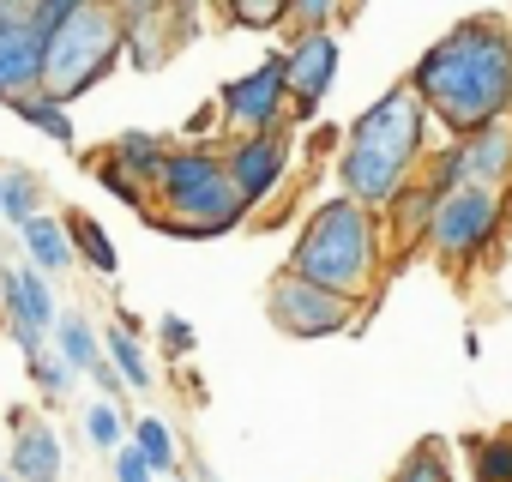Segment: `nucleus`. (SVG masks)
<instances>
[{
	"mask_svg": "<svg viewBox=\"0 0 512 482\" xmlns=\"http://www.w3.org/2000/svg\"><path fill=\"white\" fill-rule=\"evenodd\" d=\"M7 109L25 121V127H37L49 145H73L79 133H73V115H67V103H55L49 91H25V97H7Z\"/></svg>",
	"mask_w": 512,
	"mask_h": 482,
	"instance_id": "dca6fc26",
	"label": "nucleus"
},
{
	"mask_svg": "<svg viewBox=\"0 0 512 482\" xmlns=\"http://www.w3.org/2000/svg\"><path fill=\"white\" fill-rule=\"evenodd\" d=\"M416 97L452 133H476L512 115V25L506 19H464L452 25L410 73Z\"/></svg>",
	"mask_w": 512,
	"mask_h": 482,
	"instance_id": "f257e3e1",
	"label": "nucleus"
},
{
	"mask_svg": "<svg viewBox=\"0 0 512 482\" xmlns=\"http://www.w3.org/2000/svg\"><path fill=\"white\" fill-rule=\"evenodd\" d=\"M506 223H512V217H506Z\"/></svg>",
	"mask_w": 512,
	"mask_h": 482,
	"instance_id": "58836bf2",
	"label": "nucleus"
},
{
	"mask_svg": "<svg viewBox=\"0 0 512 482\" xmlns=\"http://www.w3.org/2000/svg\"><path fill=\"white\" fill-rule=\"evenodd\" d=\"M157 332H163V344H169L175 356H187V350H193V326H187L181 314H163V320H157Z\"/></svg>",
	"mask_w": 512,
	"mask_h": 482,
	"instance_id": "f704fd0d",
	"label": "nucleus"
},
{
	"mask_svg": "<svg viewBox=\"0 0 512 482\" xmlns=\"http://www.w3.org/2000/svg\"><path fill=\"white\" fill-rule=\"evenodd\" d=\"M266 314H272V326L290 332V338H338V332L356 326V302H350V296L320 290V284H308V278H296V272H284V278L272 284Z\"/></svg>",
	"mask_w": 512,
	"mask_h": 482,
	"instance_id": "6e6552de",
	"label": "nucleus"
},
{
	"mask_svg": "<svg viewBox=\"0 0 512 482\" xmlns=\"http://www.w3.org/2000/svg\"><path fill=\"white\" fill-rule=\"evenodd\" d=\"M338 31H296L290 37V49L278 55L284 61V85H290V97H296V121H314L320 115V103H326V91H332V79H338Z\"/></svg>",
	"mask_w": 512,
	"mask_h": 482,
	"instance_id": "9d476101",
	"label": "nucleus"
},
{
	"mask_svg": "<svg viewBox=\"0 0 512 482\" xmlns=\"http://www.w3.org/2000/svg\"><path fill=\"white\" fill-rule=\"evenodd\" d=\"M470 470H476V482H512V434L470 440Z\"/></svg>",
	"mask_w": 512,
	"mask_h": 482,
	"instance_id": "5701e85b",
	"label": "nucleus"
},
{
	"mask_svg": "<svg viewBox=\"0 0 512 482\" xmlns=\"http://www.w3.org/2000/svg\"><path fill=\"white\" fill-rule=\"evenodd\" d=\"M223 169H229L241 205L253 211V205H266V199L278 193V181H284V169H290V139H284V133H247L241 145L223 151Z\"/></svg>",
	"mask_w": 512,
	"mask_h": 482,
	"instance_id": "f8f14e48",
	"label": "nucleus"
},
{
	"mask_svg": "<svg viewBox=\"0 0 512 482\" xmlns=\"http://www.w3.org/2000/svg\"><path fill=\"white\" fill-rule=\"evenodd\" d=\"M19 241H25V254H31V266L43 272V278H61L79 254H73V235H67V217H49V211H37L25 229H19Z\"/></svg>",
	"mask_w": 512,
	"mask_h": 482,
	"instance_id": "2eb2a0df",
	"label": "nucleus"
},
{
	"mask_svg": "<svg viewBox=\"0 0 512 482\" xmlns=\"http://www.w3.org/2000/svg\"><path fill=\"white\" fill-rule=\"evenodd\" d=\"M85 7H97V0H37V7H31V25H37V37H49V31H61L67 19H79Z\"/></svg>",
	"mask_w": 512,
	"mask_h": 482,
	"instance_id": "7c9ffc66",
	"label": "nucleus"
},
{
	"mask_svg": "<svg viewBox=\"0 0 512 482\" xmlns=\"http://www.w3.org/2000/svg\"><path fill=\"white\" fill-rule=\"evenodd\" d=\"M31 374H37V386H43L49 398H67V392H73V368L61 362V350H55V356L37 350V356H31Z\"/></svg>",
	"mask_w": 512,
	"mask_h": 482,
	"instance_id": "c756f323",
	"label": "nucleus"
},
{
	"mask_svg": "<svg viewBox=\"0 0 512 482\" xmlns=\"http://www.w3.org/2000/svg\"><path fill=\"white\" fill-rule=\"evenodd\" d=\"M344 145L374 151V157H386V163H398V169H422V157H428V103H422L416 85L404 79V85H392L380 103H368V109L344 127Z\"/></svg>",
	"mask_w": 512,
	"mask_h": 482,
	"instance_id": "39448f33",
	"label": "nucleus"
},
{
	"mask_svg": "<svg viewBox=\"0 0 512 482\" xmlns=\"http://www.w3.org/2000/svg\"><path fill=\"white\" fill-rule=\"evenodd\" d=\"M193 7H199V0H169V13H175V19H193Z\"/></svg>",
	"mask_w": 512,
	"mask_h": 482,
	"instance_id": "c9c22d12",
	"label": "nucleus"
},
{
	"mask_svg": "<svg viewBox=\"0 0 512 482\" xmlns=\"http://www.w3.org/2000/svg\"><path fill=\"white\" fill-rule=\"evenodd\" d=\"M91 175H97V181H103V187H109V193H115L121 205H139V211H145V187H139V181H133L127 169H115L109 157H91Z\"/></svg>",
	"mask_w": 512,
	"mask_h": 482,
	"instance_id": "c85d7f7f",
	"label": "nucleus"
},
{
	"mask_svg": "<svg viewBox=\"0 0 512 482\" xmlns=\"http://www.w3.org/2000/svg\"><path fill=\"white\" fill-rule=\"evenodd\" d=\"M109 13L121 25H145V19H163L169 13V0H109Z\"/></svg>",
	"mask_w": 512,
	"mask_h": 482,
	"instance_id": "473e14b6",
	"label": "nucleus"
},
{
	"mask_svg": "<svg viewBox=\"0 0 512 482\" xmlns=\"http://www.w3.org/2000/svg\"><path fill=\"white\" fill-rule=\"evenodd\" d=\"M85 434H91L97 452H121V434H127V428H121V410H115L109 398L91 404V410H85Z\"/></svg>",
	"mask_w": 512,
	"mask_h": 482,
	"instance_id": "cd10ccee",
	"label": "nucleus"
},
{
	"mask_svg": "<svg viewBox=\"0 0 512 482\" xmlns=\"http://www.w3.org/2000/svg\"><path fill=\"white\" fill-rule=\"evenodd\" d=\"M115 482H157V470L145 464L139 446H121V452H115Z\"/></svg>",
	"mask_w": 512,
	"mask_h": 482,
	"instance_id": "72a5a7b5",
	"label": "nucleus"
},
{
	"mask_svg": "<svg viewBox=\"0 0 512 482\" xmlns=\"http://www.w3.org/2000/svg\"><path fill=\"white\" fill-rule=\"evenodd\" d=\"M199 482H217V476H211V470H199Z\"/></svg>",
	"mask_w": 512,
	"mask_h": 482,
	"instance_id": "4c0bfd02",
	"label": "nucleus"
},
{
	"mask_svg": "<svg viewBox=\"0 0 512 482\" xmlns=\"http://www.w3.org/2000/svg\"><path fill=\"white\" fill-rule=\"evenodd\" d=\"M290 272L320 284V290H338L350 302L368 296L374 272H380V229H374V211H362L350 193H332L296 235L290 248Z\"/></svg>",
	"mask_w": 512,
	"mask_h": 482,
	"instance_id": "f03ea898",
	"label": "nucleus"
},
{
	"mask_svg": "<svg viewBox=\"0 0 512 482\" xmlns=\"http://www.w3.org/2000/svg\"><path fill=\"white\" fill-rule=\"evenodd\" d=\"M37 0H0V103L43 91V37L31 25Z\"/></svg>",
	"mask_w": 512,
	"mask_h": 482,
	"instance_id": "9b49d317",
	"label": "nucleus"
},
{
	"mask_svg": "<svg viewBox=\"0 0 512 482\" xmlns=\"http://www.w3.org/2000/svg\"><path fill=\"white\" fill-rule=\"evenodd\" d=\"M121 49H127V61L139 73L163 67V55H169V13L163 19H145V25H121Z\"/></svg>",
	"mask_w": 512,
	"mask_h": 482,
	"instance_id": "4be33fe9",
	"label": "nucleus"
},
{
	"mask_svg": "<svg viewBox=\"0 0 512 482\" xmlns=\"http://www.w3.org/2000/svg\"><path fill=\"white\" fill-rule=\"evenodd\" d=\"M500 223H506V193L500 187H452V193H440L422 241L440 260L464 266V260H476L488 241L500 235Z\"/></svg>",
	"mask_w": 512,
	"mask_h": 482,
	"instance_id": "423d86ee",
	"label": "nucleus"
},
{
	"mask_svg": "<svg viewBox=\"0 0 512 482\" xmlns=\"http://www.w3.org/2000/svg\"><path fill=\"white\" fill-rule=\"evenodd\" d=\"M133 446L145 452V464H151L157 476H169V470H175V434H169V422L145 416V422L133 428Z\"/></svg>",
	"mask_w": 512,
	"mask_h": 482,
	"instance_id": "bb28decb",
	"label": "nucleus"
},
{
	"mask_svg": "<svg viewBox=\"0 0 512 482\" xmlns=\"http://www.w3.org/2000/svg\"><path fill=\"white\" fill-rule=\"evenodd\" d=\"M103 356L115 362V374H121L133 392H151V386H157V368H151V356H145L139 332H127V326H109V332H103Z\"/></svg>",
	"mask_w": 512,
	"mask_h": 482,
	"instance_id": "a211bd4d",
	"label": "nucleus"
},
{
	"mask_svg": "<svg viewBox=\"0 0 512 482\" xmlns=\"http://www.w3.org/2000/svg\"><path fill=\"white\" fill-rule=\"evenodd\" d=\"M284 109H290V85H284V61H260V67H247L241 79L223 85L217 97V115L247 139V133H278L284 127Z\"/></svg>",
	"mask_w": 512,
	"mask_h": 482,
	"instance_id": "1a4fd4ad",
	"label": "nucleus"
},
{
	"mask_svg": "<svg viewBox=\"0 0 512 482\" xmlns=\"http://www.w3.org/2000/svg\"><path fill=\"white\" fill-rule=\"evenodd\" d=\"M115 169H127L139 187H157V169H163V157H169V145L157 139V133H121L109 151H103Z\"/></svg>",
	"mask_w": 512,
	"mask_h": 482,
	"instance_id": "f3484780",
	"label": "nucleus"
},
{
	"mask_svg": "<svg viewBox=\"0 0 512 482\" xmlns=\"http://www.w3.org/2000/svg\"><path fill=\"white\" fill-rule=\"evenodd\" d=\"M350 7V0H290V19L302 31H332V19Z\"/></svg>",
	"mask_w": 512,
	"mask_h": 482,
	"instance_id": "2f4dec72",
	"label": "nucleus"
},
{
	"mask_svg": "<svg viewBox=\"0 0 512 482\" xmlns=\"http://www.w3.org/2000/svg\"><path fill=\"white\" fill-rule=\"evenodd\" d=\"M223 13L241 31H278L290 19V0H223Z\"/></svg>",
	"mask_w": 512,
	"mask_h": 482,
	"instance_id": "a878e982",
	"label": "nucleus"
},
{
	"mask_svg": "<svg viewBox=\"0 0 512 482\" xmlns=\"http://www.w3.org/2000/svg\"><path fill=\"white\" fill-rule=\"evenodd\" d=\"M0 482H13V470H7V464H0Z\"/></svg>",
	"mask_w": 512,
	"mask_h": 482,
	"instance_id": "e433bc0d",
	"label": "nucleus"
},
{
	"mask_svg": "<svg viewBox=\"0 0 512 482\" xmlns=\"http://www.w3.org/2000/svg\"><path fill=\"white\" fill-rule=\"evenodd\" d=\"M392 482H452V464H446V446H434V440H422V446H410V452H404V464L392 470Z\"/></svg>",
	"mask_w": 512,
	"mask_h": 482,
	"instance_id": "b1692460",
	"label": "nucleus"
},
{
	"mask_svg": "<svg viewBox=\"0 0 512 482\" xmlns=\"http://www.w3.org/2000/svg\"><path fill=\"white\" fill-rule=\"evenodd\" d=\"M37 211H43V181L31 169H0V217L13 229H25Z\"/></svg>",
	"mask_w": 512,
	"mask_h": 482,
	"instance_id": "412c9836",
	"label": "nucleus"
},
{
	"mask_svg": "<svg viewBox=\"0 0 512 482\" xmlns=\"http://www.w3.org/2000/svg\"><path fill=\"white\" fill-rule=\"evenodd\" d=\"M0 308H7L13 332H31V338L55 332V320H61L55 290H49V278L37 266H0Z\"/></svg>",
	"mask_w": 512,
	"mask_h": 482,
	"instance_id": "ddd939ff",
	"label": "nucleus"
},
{
	"mask_svg": "<svg viewBox=\"0 0 512 482\" xmlns=\"http://www.w3.org/2000/svg\"><path fill=\"white\" fill-rule=\"evenodd\" d=\"M55 350H61V362H67L73 374H91V368L103 362V344H97V332H91L85 314H61V320H55Z\"/></svg>",
	"mask_w": 512,
	"mask_h": 482,
	"instance_id": "aec40b11",
	"label": "nucleus"
},
{
	"mask_svg": "<svg viewBox=\"0 0 512 482\" xmlns=\"http://www.w3.org/2000/svg\"><path fill=\"white\" fill-rule=\"evenodd\" d=\"M67 235H73V254H79L91 272H103V278H115V272H121V260H115V241H109V229H103L97 217H85V211H67Z\"/></svg>",
	"mask_w": 512,
	"mask_h": 482,
	"instance_id": "6ab92c4d",
	"label": "nucleus"
},
{
	"mask_svg": "<svg viewBox=\"0 0 512 482\" xmlns=\"http://www.w3.org/2000/svg\"><path fill=\"white\" fill-rule=\"evenodd\" d=\"M434 205H440V193H434L428 181H410V187L398 193L392 217H398V229H404V235H428V217H434Z\"/></svg>",
	"mask_w": 512,
	"mask_h": 482,
	"instance_id": "393cba45",
	"label": "nucleus"
},
{
	"mask_svg": "<svg viewBox=\"0 0 512 482\" xmlns=\"http://www.w3.org/2000/svg\"><path fill=\"white\" fill-rule=\"evenodd\" d=\"M157 211L151 223L169 229V235H187V241H205V235H223L247 217L229 169H223V151L211 145H187V151H169L163 169H157Z\"/></svg>",
	"mask_w": 512,
	"mask_h": 482,
	"instance_id": "7ed1b4c3",
	"label": "nucleus"
},
{
	"mask_svg": "<svg viewBox=\"0 0 512 482\" xmlns=\"http://www.w3.org/2000/svg\"><path fill=\"white\" fill-rule=\"evenodd\" d=\"M506 181H512V115L476 127V133H458L428 163V187L434 193H452V187H506Z\"/></svg>",
	"mask_w": 512,
	"mask_h": 482,
	"instance_id": "0eeeda50",
	"label": "nucleus"
},
{
	"mask_svg": "<svg viewBox=\"0 0 512 482\" xmlns=\"http://www.w3.org/2000/svg\"><path fill=\"white\" fill-rule=\"evenodd\" d=\"M115 61H121V19L109 13V0H97V7H85L79 19L43 37V91L55 103H73L91 85H103Z\"/></svg>",
	"mask_w": 512,
	"mask_h": 482,
	"instance_id": "20e7f679",
	"label": "nucleus"
},
{
	"mask_svg": "<svg viewBox=\"0 0 512 482\" xmlns=\"http://www.w3.org/2000/svg\"><path fill=\"white\" fill-rule=\"evenodd\" d=\"M61 434L49 422H25L13 440V482H61Z\"/></svg>",
	"mask_w": 512,
	"mask_h": 482,
	"instance_id": "4468645a",
	"label": "nucleus"
}]
</instances>
